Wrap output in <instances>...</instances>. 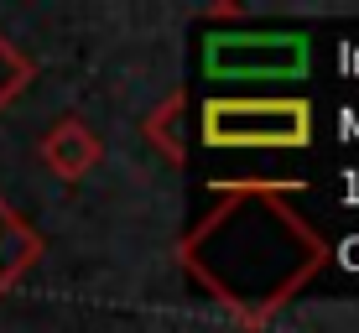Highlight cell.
<instances>
[{
    "mask_svg": "<svg viewBox=\"0 0 359 333\" xmlns=\"http://www.w3.org/2000/svg\"><path fill=\"white\" fill-rule=\"evenodd\" d=\"M323 240L281 203L276 188H224L182 234V266L214 302H224L240 323H266L297 287L323 266Z\"/></svg>",
    "mask_w": 359,
    "mask_h": 333,
    "instance_id": "cell-1",
    "label": "cell"
},
{
    "mask_svg": "<svg viewBox=\"0 0 359 333\" xmlns=\"http://www.w3.org/2000/svg\"><path fill=\"white\" fill-rule=\"evenodd\" d=\"M203 146L219 151H292L313 141V104L307 100H208Z\"/></svg>",
    "mask_w": 359,
    "mask_h": 333,
    "instance_id": "cell-2",
    "label": "cell"
},
{
    "mask_svg": "<svg viewBox=\"0 0 359 333\" xmlns=\"http://www.w3.org/2000/svg\"><path fill=\"white\" fill-rule=\"evenodd\" d=\"M208 79L229 83H271V79H297L307 68V36L292 32H255V36H208L203 47Z\"/></svg>",
    "mask_w": 359,
    "mask_h": 333,
    "instance_id": "cell-3",
    "label": "cell"
},
{
    "mask_svg": "<svg viewBox=\"0 0 359 333\" xmlns=\"http://www.w3.org/2000/svg\"><path fill=\"white\" fill-rule=\"evenodd\" d=\"M36 151H42V162L53 167L63 182H79L83 172L99 167V141H94V130L83 125V120H57V125L42 135Z\"/></svg>",
    "mask_w": 359,
    "mask_h": 333,
    "instance_id": "cell-4",
    "label": "cell"
},
{
    "mask_svg": "<svg viewBox=\"0 0 359 333\" xmlns=\"http://www.w3.org/2000/svg\"><path fill=\"white\" fill-rule=\"evenodd\" d=\"M36 255H42V240H36V234L21 224L16 208L0 198V292L16 287V276L36 261Z\"/></svg>",
    "mask_w": 359,
    "mask_h": 333,
    "instance_id": "cell-5",
    "label": "cell"
},
{
    "mask_svg": "<svg viewBox=\"0 0 359 333\" xmlns=\"http://www.w3.org/2000/svg\"><path fill=\"white\" fill-rule=\"evenodd\" d=\"M27 83H32V63L21 57V47L0 32V109H6L11 100H21V94H27Z\"/></svg>",
    "mask_w": 359,
    "mask_h": 333,
    "instance_id": "cell-6",
    "label": "cell"
}]
</instances>
